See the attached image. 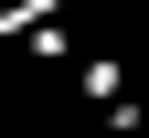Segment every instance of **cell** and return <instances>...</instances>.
<instances>
[{"instance_id":"1","label":"cell","mask_w":149,"mask_h":138,"mask_svg":"<svg viewBox=\"0 0 149 138\" xmlns=\"http://www.w3.org/2000/svg\"><path fill=\"white\" fill-rule=\"evenodd\" d=\"M53 11H74V0H0V43H32Z\"/></svg>"},{"instance_id":"2","label":"cell","mask_w":149,"mask_h":138,"mask_svg":"<svg viewBox=\"0 0 149 138\" xmlns=\"http://www.w3.org/2000/svg\"><path fill=\"white\" fill-rule=\"evenodd\" d=\"M85 96H96V106L128 96V64H117V53H85Z\"/></svg>"}]
</instances>
